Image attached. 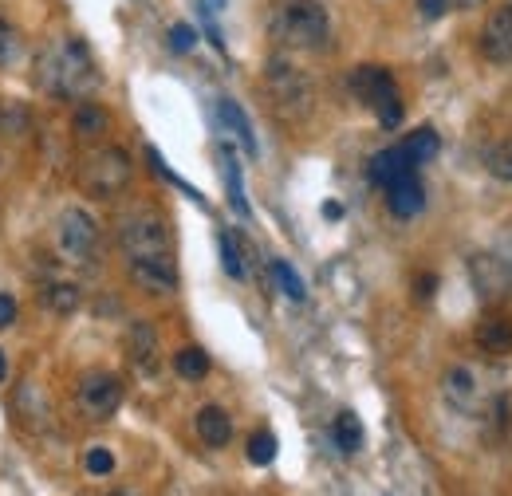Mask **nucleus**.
I'll return each instance as SVG.
<instances>
[{
	"label": "nucleus",
	"mask_w": 512,
	"mask_h": 496,
	"mask_svg": "<svg viewBox=\"0 0 512 496\" xmlns=\"http://www.w3.org/2000/svg\"><path fill=\"white\" fill-rule=\"evenodd\" d=\"M36 79L52 99H87L99 83V71H95L87 44L75 36H64V40L48 44V52L40 56Z\"/></svg>",
	"instance_id": "nucleus-1"
},
{
	"label": "nucleus",
	"mask_w": 512,
	"mask_h": 496,
	"mask_svg": "<svg viewBox=\"0 0 512 496\" xmlns=\"http://www.w3.org/2000/svg\"><path fill=\"white\" fill-rule=\"evenodd\" d=\"M268 36L292 52H320L331 40V20L320 0H272Z\"/></svg>",
	"instance_id": "nucleus-2"
},
{
	"label": "nucleus",
	"mask_w": 512,
	"mask_h": 496,
	"mask_svg": "<svg viewBox=\"0 0 512 496\" xmlns=\"http://www.w3.org/2000/svg\"><path fill=\"white\" fill-rule=\"evenodd\" d=\"M264 91H268L272 111L284 123H304L312 115V107H316L312 79L288 60V56H272V60L264 63Z\"/></svg>",
	"instance_id": "nucleus-3"
},
{
	"label": "nucleus",
	"mask_w": 512,
	"mask_h": 496,
	"mask_svg": "<svg viewBox=\"0 0 512 496\" xmlns=\"http://www.w3.org/2000/svg\"><path fill=\"white\" fill-rule=\"evenodd\" d=\"M351 91H355V99H359L363 107H371V111L379 115V123H383L386 130H394V126L402 123V95H398V83H394V75H390L386 67H379V63L355 67Z\"/></svg>",
	"instance_id": "nucleus-4"
},
{
	"label": "nucleus",
	"mask_w": 512,
	"mask_h": 496,
	"mask_svg": "<svg viewBox=\"0 0 512 496\" xmlns=\"http://www.w3.org/2000/svg\"><path fill=\"white\" fill-rule=\"evenodd\" d=\"M130 174H134V162H130L127 150L119 146H99L83 158L79 166V186L87 189L91 197H115L130 186Z\"/></svg>",
	"instance_id": "nucleus-5"
},
{
	"label": "nucleus",
	"mask_w": 512,
	"mask_h": 496,
	"mask_svg": "<svg viewBox=\"0 0 512 496\" xmlns=\"http://www.w3.org/2000/svg\"><path fill=\"white\" fill-rule=\"evenodd\" d=\"M119 245L127 256H162L174 252V237L158 213H130L119 225Z\"/></svg>",
	"instance_id": "nucleus-6"
},
{
	"label": "nucleus",
	"mask_w": 512,
	"mask_h": 496,
	"mask_svg": "<svg viewBox=\"0 0 512 496\" xmlns=\"http://www.w3.org/2000/svg\"><path fill=\"white\" fill-rule=\"evenodd\" d=\"M123 406V382L111 371H91L79 378V410L91 422H107Z\"/></svg>",
	"instance_id": "nucleus-7"
},
{
	"label": "nucleus",
	"mask_w": 512,
	"mask_h": 496,
	"mask_svg": "<svg viewBox=\"0 0 512 496\" xmlns=\"http://www.w3.org/2000/svg\"><path fill=\"white\" fill-rule=\"evenodd\" d=\"M469 280H473V288H477V296H481L485 304L509 300L512 268L505 256H497V252H477V256H469Z\"/></svg>",
	"instance_id": "nucleus-8"
},
{
	"label": "nucleus",
	"mask_w": 512,
	"mask_h": 496,
	"mask_svg": "<svg viewBox=\"0 0 512 496\" xmlns=\"http://www.w3.org/2000/svg\"><path fill=\"white\" fill-rule=\"evenodd\" d=\"M56 241L67 260H91L99 245V225L87 209H64L60 225H56Z\"/></svg>",
	"instance_id": "nucleus-9"
},
{
	"label": "nucleus",
	"mask_w": 512,
	"mask_h": 496,
	"mask_svg": "<svg viewBox=\"0 0 512 496\" xmlns=\"http://www.w3.org/2000/svg\"><path fill=\"white\" fill-rule=\"evenodd\" d=\"M130 280L150 292V296H170L178 292V264H174V252H162V256H130Z\"/></svg>",
	"instance_id": "nucleus-10"
},
{
	"label": "nucleus",
	"mask_w": 512,
	"mask_h": 496,
	"mask_svg": "<svg viewBox=\"0 0 512 496\" xmlns=\"http://www.w3.org/2000/svg\"><path fill=\"white\" fill-rule=\"evenodd\" d=\"M442 390L461 414H481L485 410V386H481L473 367H449L446 378H442Z\"/></svg>",
	"instance_id": "nucleus-11"
},
{
	"label": "nucleus",
	"mask_w": 512,
	"mask_h": 496,
	"mask_svg": "<svg viewBox=\"0 0 512 496\" xmlns=\"http://www.w3.org/2000/svg\"><path fill=\"white\" fill-rule=\"evenodd\" d=\"M481 52L489 63H512V4L497 8L481 28Z\"/></svg>",
	"instance_id": "nucleus-12"
},
{
	"label": "nucleus",
	"mask_w": 512,
	"mask_h": 496,
	"mask_svg": "<svg viewBox=\"0 0 512 496\" xmlns=\"http://www.w3.org/2000/svg\"><path fill=\"white\" fill-rule=\"evenodd\" d=\"M477 347L489 359H512V319L509 315H485L477 323Z\"/></svg>",
	"instance_id": "nucleus-13"
},
{
	"label": "nucleus",
	"mask_w": 512,
	"mask_h": 496,
	"mask_svg": "<svg viewBox=\"0 0 512 496\" xmlns=\"http://www.w3.org/2000/svg\"><path fill=\"white\" fill-rule=\"evenodd\" d=\"M422 205H426V189L418 182V174H406V178H398V182L386 186V209L394 217H402V221L406 217H418Z\"/></svg>",
	"instance_id": "nucleus-14"
},
{
	"label": "nucleus",
	"mask_w": 512,
	"mask_h": 496,
	"mask_svg": "<svg viewBox=\"0 0 512 496\" xmlns=\"http://www.w3.org/2000/svg\"><path fill=\"white\" fill-rule=\"evenodd\" d=\"M371 182L375 186H390V182H398V178H406V174H418V166L406 158V150L402 146H390V150H379L375 158H371Z\"/></svg>",
	"instance_id": "nucleus-15"
},
{
	"label": "nucleus",
	"mask_w": 512,
	"mask_h": 496,
	"mask_svg": "<svg viewBox=\"0 0 512 496\" xmlns=\"http://www.w3.org/2000/svg\"><path fill=\"white\" fill-rule=\"evenodd\" d=\"M193 426H197V437H201L209 449H221V445L233 441V422H229V414H225L221 406H201L197 418H193Z\"/></svg>",
	"instance_id": "nucleus-16"
},
{
	"label": "nucleus",
	"mask_w": 512,
	"mask_h": 496,
	"mask_svg": "<svg viewBox=\"0 0 512 496\" xmlns=\"http://www.w3.org/2000/svg\"><path fill=\"white\" fill-rule=\"evenodd\" d=\"M107 130H111V115H107L99 103H79V107H75V115H71V134H75L79 142H99V138H107Z\"/></svg>",
	"instance_id": "nucleus-17"
},
{
	"label": "nucleus",
	"mask_w": 512,
	"mask_h": 496,
	"mask_svg": "<svg viewBox=\"0 0 512 496\" xmlns=\"http://www.w3.org/2000/svg\"><path fill=\"white\" fill-rule=\"evenodd\" d=\"M127 355L134 367H142V371H150L154 367V359H158V335H154V327L150 323H130L127 327Z\"/></svg>",
	"instance_id": "nucleus-18"
},
{
	"label": "nucleus",
	"mask_w": 512,
	"mask_h": 496,
	"mask_svg": "<svg viewBox=\"0 0 512 496\" xmlns=\"http://www.w3.org/2000/svg\"><path fill=\"white\" fill-rule=\"evenodd\" d=\"M398 146L406 150V158H410L414 166H426V162H434V158H438L442 138H438V130H434V126H422V130H414L410 138H402Z\"/></svg>",
	"instance_id": "nucleus-19"
},
{
	"label": "nucleus",
	"mask_w": 512,
	"mask_h": 496,
	"mask_svg": "<svg viewBox=\"0 0 512 496\" xmlns=\"http://www.w3.org/2000/svg\"><path fill=\"white\" fill-rule=\"evenodd\" d=\"M217 115H221V123H225L233 134H237V138H241V146H245L249 154H256L253 126H249V119H245V111H241L233 99H221V103H217Z\"/></svg>",
	"instance_id": "nucleus-20"
},
{
	"label": "nucleus",
	"mask_w": 512,
	"mask_h": 496,
	"mask_svg": "<svg viewBox=\"0 0 512 496\" xmlns=\"http://www.w3.org/2000/svg\"><path fill=\"white\" fill-rule=\"evenodd\" d=\"M331 437H335V445H339L343 453L363 449V426H359V418H355L351 410H343V414L331 422Z\"/></svg>",
	"instance_id": "nucleus-21"
},
{
	"label": "nucleus",
	"mask_w": 512,
	"mask_h": 496,
	"mask_svg": "<svg viewBox=\"0 0 512 496\" xmlns=\"http://www.w3.org/2000/svg\"><path fill=\"white\" fill-rule=\"evenodd\" d=\"M221 170H225V186H229L233 209H237L241 217H249V201H245V193H241V170H237V158H233L229 146H221Z\"/></svg>",
	"instance_id": "nucleus-22"
},
{
	"label": "nucleus",
	"mask_w": 512,
	"mask_h": 496,
	"mask_svg": "<svg viewBox=\"0 0 512 496\" xmlns=\"http://www.w3.org/2000/svg\"><path fill=\"white\" fill-rule=\"evenodd\" d=\"M174 371L182 374V378H190V382H201L209 374V355L201 347H182L174 355Z\"/></svg>",
	"instance_id": "nucleus-23"
},
{
	"label": "nucleus",
	"mask_w": 512,
	"mask_h": 496,
	"mask_svg": "<svg viewBox=\"0 0 512 496\" xmlns=\"http://www.w3.org/2000/svg\"><path fill=\"white\" fill-rule=\"evenodd\" d=\"M28 130H32V111H28L24 103H4V107H0V134L24 138Z\"/></svg>",
	"instance_id": "nucleus-24"
},
{
	"label": "nucleus",
	"mask_w": 512,
	"mask_h": 496,
	"mask_svg": "<svg viewBox=\"0 0 512 496\" xmlns=\"http://www.w3.org/2000/svg\"><path fill=\"white\" fill-rule=\"evenodd\" d=\"M44 304H48V311H56V315H75V308H79V288L75 284H48V292H44Z\"/></svg>",
	"instance_id": "nucleus-25"
},
{
	"label": "nucleus",
	"mask_w": 512,
	"mask_h": 496,
	"mask_svg": "<svg viewBox=\"0 0 512 496\" xmlns=\"http://www.w3.org/2000/svg\"><path fill=\"white\" fill-rule=\"evenodd\" d=\"M485 166H489V174H493L497 182H512V138H505V142H497V146L489 150Z\"/></svg>",
	"instance_id": "nucleus-26"
},
{
	"label": "nucleus",
	"mask_w": 512,
	"mask_h": 496,
	"mask_svg": "<svg viewBox=\"0 0 512 496\" xmlns=\"http://www.w3.org/2000/svg\"><path fill=\"white\" fill-rule=\"evenodd\" d=\"M272 276H276V284H280V292H284L288 300H304V296H308V292H304V280L292 272V264L272 260Z\"/></svg>",
	"instance_id": "nucleus-27"
},
{
	"label": "nucleus",
	"mask_w": 512,
	"mask_h": 496,
	"mask_svg": "<svg viewBox=\"0 0 512 496\" xmlns=\"http://www.w3.org/2000/svg\"><path fill=\"white\" fill-rule=\"evenodd\" d=\"M245 453H249L253 465H272V461H276V437L260 430V434L249 437V449H245Z\"/></svg>",
	"instance_id": "nucleus-28"
},
{
	"label": "nucleus",
	"mask_w": 512,
	"mask_h": 496,
	"mask_svg": "<svg viewBox=\"0 0 512 496\" xmlns=\"http://www.w3.org/2000/svg\"><path fill=\"white\" fill-rule=\"evenodd\" d=\"M16 56H20V32L8 20H0V67H8Z\"/></svg>",
	"instance_id": "nucleus-29"
},
{
	"label": "nucleus",
	"mask_w": 512,
	"mask_h": 496,
	"mask_svg": "<svg viewBox=\"0 0 512 496\" xmlns=\"http://www.w3.org/2000/svg\"><path fill=\"white\" fill-rule=\"evenodd\" d=\"M221 264H225V272H229L233 280H241V276H245L241 252H237V245H233V237H229V233H221Z\"/></svg>",
	"instance_id": "nucleus-30"
},
{
	"label": "nucleus",
	"mask_w": 512,
	"mask_h": 496,
	"mask_svg": "<svg viewBox=\"0 0 512 496\" xmlns=\"http://www.w3.org/2000/svg\"><path fill=\"white\" fill-rule=\"evenodd\" d=\"M83 465H87V473H91V477H107V473L115 469V457H111L107 449H91Z\"/></svg>",
	"instance_id": "nucleus-31"
},
{
	"label": "nucleus",
	"mask_w": 512,
	"mask_h": 496,
	"mask_svg": "<svg viewBox=\"0 0 512 496\" xmlns=\"http://www.w3.org/2000/svg\"><path fill=\"white\" fill-rule=\"evenodd\" d=\"M193 44H197V32H193L190 24H174L170 28V48L174 52H190Z\"/></svg>",
	"instance_id": "nucleus-32"
},
{
	"label": "nucleus",
	"mask_w": 512,
	"mask_h": 496,
	"mask_svg": "<svg viewBox=\"0 0 512 496\" xmlns=\"http://www.w3.org/2000/svg\"><path fill=\"white\" fill-rule=\"evenodd\" d=\"M449 12V0H418V16L422 20H442Z\"/></svg>",
	"instance_id": "nucleus-33"
},
{
	"label": "nucleus",
	"mask_w": 512,
	"mask_h": 496,
	"mask_svg": "<svg viewBox=\"0 0 512 496\" xmlns=\"http://www.w3.org/2000/svg\"><path fill=\"white\" fill-rule=\"evenodd\" d=\"M16 323V300L12 296H0V331Z\"/></svg>",
	"instance_id": "nucleus-34"
},
{
	"label": "nucleus",
	"mask_w": 512,
	"mask_h": 496,
	"mask_svg": "<svg viewBox=\"0 0 512 496\" xmlns=\"http://www.w3.org/2000/svg\"><path fill=\"white\" fill-rule=\"evenodd\" d=\"M434 284H438L434 276H422V280H418V296H430V292H434Z\"/></svg>",
	"instance_id": "nucleus-35"
},
{
	"label": "nucleus",
	"mask_w": 512,
	"mask_h": 496,
	"mask_svg": "<svg viewBox=\"0 0 512 496\" xmlns=\"http://www.w3.org/2000/svg\"><path fill=\"white\" fill-rule=\"evenodd\" d=\"M323 217H331V221H335V217H343V205H335V201H327V205H323Z\"/></svg>",
	"instance_id": "nucleus-36"
},
{
	"label": "nucleus",
	"mask_w": 512,
	"mask_h": 496,
	"mask_svg": "<svg viewBox=\"0 0 512 496\" xmlns=\"http://www.w3.org/2000/svg\"><path fill=\"white\" fill-rule=\"evenodd\" d=\"M449 4H453V8H481L485 0H449Z\"/></svg>",
	"instance_id": "nucleus-37"
},
{
	"label": "nucleus",
	"mask_w": 512,
	"mask_h": 496,
	"mask_svg": "<svg viewBox=\"0 0 512 496\" xmlns=\"http://www.w3.org/2000/svg\"><path fill=\"white\" fill-rule=\"evenodd\" d=\"M4 374H8V363H4V351H0V382H4Z\"/></svg>",
	"instance_id": "nucleus-38"
},
{
	"label": "nucleus",
	"mask_w": 512,
	"mask_h": 496,
	"mask_svg": "<svg viewBox=\"0 0 512 496\" xmlns=\"http://www.w3.org/2000/svg\"><path fill=\"white\" fill-rule=\"evenodd\" d=\"M111 496H138L134 489H119V493H111Z\"/></svg>",
	"instance_id": "nucleus-39"
}]
</instances>
